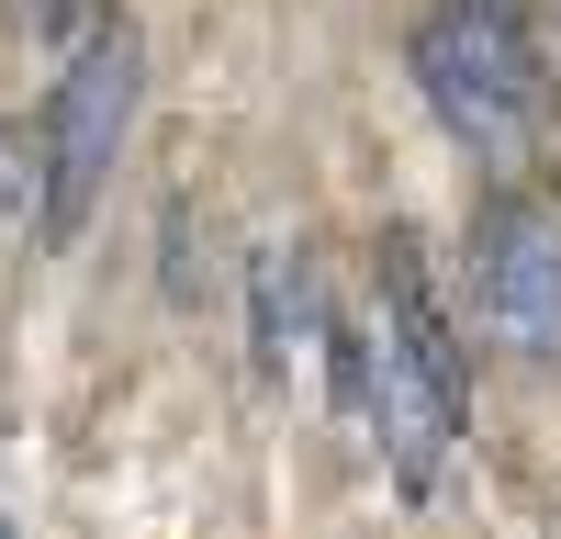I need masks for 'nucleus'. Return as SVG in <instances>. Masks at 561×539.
Masks as SVG:
<instances>
[{
    "label": "nucleus",
    "instance_id": "obj_12",
    "mask_svg": "<svg viewBox=\"0 0 561 539\" xmlns=\"http://www.w3.org/2000/svg\"><path fill=\"white\" fill-rule=\"evenodd\" d=\"M550 23H561V0H550Z\"/></svg>",
    "mask_w": 561,
    "mask_h": 539
},
{
    "label": "nucleus",
    "instance_id": "obj_11",
    "mask_svg": "<svg viewBox=\"0 0 561 539\" xmlns=\"http://www.w3.org/2000/svg\"><path fill=\"white\" fill-rule=\"evenodd\" d=\"M0 539H12V517H0Z\"/></svg>",
    "mask_w": 561,
    "mask_h": 539
},
{
    "label": "nucleus",
    "instance_id": "obj_1",
    "mask_svg": "<svg viewBox=\"0 0 561 539\" xmlns=\"http://www.w3.org/2000/svg\"><path fill=\"white\" fill-rule=\"evenodd\" d=\"M370 438L404 506L449 483V449L472 438V337L449 314V282L427 237L393 214L382 225V326H370Z\"/></svg>",
    "mask_w": 561,
    "mask_h": 539
},
{
    "label": "nucleus",
    "instance_id": "obj_8",
    "mask_svg": "<svg viewBox=\"0 0 561 539\" xmlns=\"http://www.w3.org/2000/svg\"><path fill=\"white\" fill-rule=\"evenodd\" d=\"M203 293V259H192V203H169V303Z\"/></svg>",
    "mask_w": 561,
    "mask_h": 539
},
{
    "label": "nucleus",
    "instance_id": "obj_7",
    "mask_svg": "<svg viewBox=\"0 0 561 539\" xmlns=\"http://www.w3.org/2000/svg\"><path fill=\"white\" fill-rule=\"evenodd\" d=\"M427 12H449V23H483V34H539V12H528V0H427Z\"/></svg>",
    "mask_w": 561,
    "mask_h": 539
},
{
    "label": "nucleus",
    "instance_id": "obj_10",
    "mask_svg": "<svg viewBox=\"0 0 561 539\" xmlns=\"http://www.w3.org/2000/svg\"><path fill=\"white\" fill-rule=\"evenodd\" d=\"M0 12H23V23H34V0H0Z\"/></svg>",
    "mask_w": 561,
    "mask_h": 539
},
{
    "label": "nucleus",
    "instance_id": "obj_4",
    "mask_svg": "<svg viewBox=\"0 0 561 539\" xmlns=\"http://www.w3.org/2000/svg\"><path fill=\"white\" fill-rule=\"evenodd\" d=\"M460 303L472 326L528 359V371H561V203L539 180H494L460 225Z\"/></svg>",
    "mask_w": 561,
    "mask_h": 539
},
{
    "label": "nucleus",
    "instance_id": "obj_3",
    "mask_svg": "<svg viewBox=\"0 0 561 539\" xmlns=\"http://www.w3.org/2000/svg\"><path fill=\"white\" fill-rule=\"evenodd\" d=\"M415 90L460 158L483 169H517L539 135H550V57L539 34H483V23H449V12H415Z\"/></svg>",
    "mask_w": 561,
    "mask_h": 539
},
{
    "label": "nucleus",
    "instance_id": "obj_9",
    "mask_svg": "<svg viewBox=\"0 0 561 539\" xmlns=\"http://www.w3.org/2000/svg\"><path fill=\"white\" fill-rule=\"evenodd\" d=\"M90 23H102V0H34V34H57V45H79Z\"/></svg>",
    "mask_w": 561,
    "mask_h": 539
},
{
    "label": "nucleus",
    "instance_id": "obj_6",
    "mask_svg": "<svg viewBox=\"0 0 561 539\" xmlns=\"http://www.w3.org/2000/svg\"><path fill=\"white\" fill-rule=\"evenodd\" d=\"M12 225H34V135L0 124V237H12Z\"/></svg>",
    "mask_w": 561,
    "mask_h": 539
},
{
    "label": "nucleus",
    "instance_id": "obj_5",
    "mask_svg": "<svg viewBox=\"0 0 561 539\" xmlns=\"http://www.w3.org/2000/svg\"><path fill=\"white\" fill-rule=\"evenodd\" d=\"M325 326V282H314V248L304 237H259L248 259V348H259V382H293L314 359Z\"/></svg>",
    "mask_w": 561,
    "mask_h": 539
},
{
    "label": "nucleus",
    "instance_id": "obj_2",
    "mask_svg": "<svg viewBox=\"0 0 561 539\" xmlns=\"http://www.w3.org/2000/svg\"><path fill=\"white\" fill-rule=\"evenodd\" d=\"M135 102H147V34L135 23H90L68 45V79L34 124V237L79 248V225L102 214L113 169L135 147Z\"/></svg>",
    "mask_w": 561,
    "mask_h": 539
}]
</instances>
